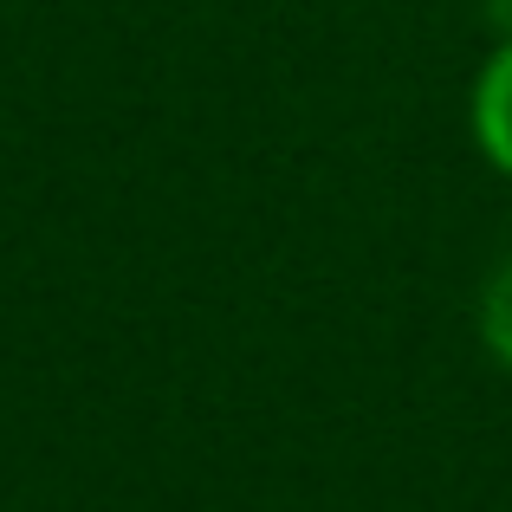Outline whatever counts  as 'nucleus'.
<instances>
[{
    "label": "nucleus",
    "mask_w": 512,
    "mask_h": 512,
    "mask_svg": "<svg viewBox=\"0 0 512 512\" xmlns=\"http://www.w3.org/2000/svg\"><path fill=\"white\" fill-rule=\"evenodd\" d=\"M474 331H480V350H487L500 370H512V247L500 253V260H493V273L480 279Z\"/></svg>",
    "instance_id": "f03ea898"
},
{
    "label": "nucleus",
    "mask_w": 512,
    "mask_h": 512,
    "mask_svg": "<svg viewBox=\"0 0 512 512\" xmlns=\"http://www.w3.org/2000/svg\"><path fill=\"white\" fill-rule=\"evenodd\" d=\"M467 130H474L480 163L512 182V33H500L480 59L474 91H467Z\"/></svg>",
    "instance_id": "f257e3e1"
}]
</instances>
